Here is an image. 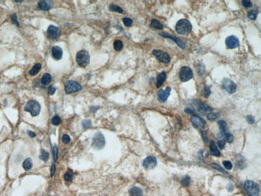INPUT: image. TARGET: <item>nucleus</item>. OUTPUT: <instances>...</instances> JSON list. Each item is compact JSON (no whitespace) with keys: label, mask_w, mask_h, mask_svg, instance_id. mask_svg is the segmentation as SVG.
Returning a JSON list of instances; mask_svg holds the SVG:
<instances>
[{"label":"nucleus","mask_w":261,"mask_h":196,"mask_svg":"<svg viewBox=\"0 0 261 196\" xmlns=\"http://www.w3.org/2000/svg\"><path fill=\"white\" fill-rule=\"evenodd\" d=\"M176 32H178V34L180 35H188L190 34L192 30V25L190 23L189 20H186V19H183L180 20L177 23L175 27Z\"/></svg>","instance_id":"obj_1"},{"label":"nucleus","mask_w":261,"mask_h":196,"mask_svg":"<svg viewBox=\"0 0 261 196\" xmlns=\"http://www.w3.org/2000/svg\"><path fill=\"white\" fill-rule=\"evenodd\" d=\"M24 110L31 113L32 117H36L39 114L41 110V106L35 100H30L24 107Z\"/></svg>","instance_id":"obj_2"},{"label":"nucleus","mask_w":261,"mask_h":196,"mask_svg":"<svg viewBox=\"0 0 261 196\" xmlns=\"http://www.w3.org/2000/svg\"><path fill=\"white\" fill-rule=\"evenodd\" d=\"M76 60L79 66L84 68V67H86L89 64L90 56H89V54H88V52H87V51H85V50H81V51L77 52Z\"/></svg>","instance_id":"obj_3"},{"label":"nucleus","mask_w":261,"mask_h":196,"mask_svg":"<svg viewBox=\"0 0 261 196\" xmlns=\"http://www.w3.org/2000/svg\"><path fill=\"white\" fill-rule=\"evenodd\" d=\"M244 186L249 195L257 196L259 194V186L255 182L247 180L244 182Z\"/></svg>","instance_id":"obj_4"},{"label":"nucleus","mask_w":261,"mask_h":196,"mask_svg":"<svg viewBox=\"0 0 261 196\" xmlns=\"http://www.w3.org/2000/svg\"><path fill=\"white\" fill-rule=\"evenodd\" d=\"M178 76L181 81L186 82L193 78V72L190 67L183 66L182 67L178 72Z\"/></svg>","instance_id":"obj_5"},{"label":"nucleus","mask_w":261,"mask_h":196,"mask_svg":"<svg viewBox=\"0 0 261 196\" xmlns=\"http://www.w3.org/2000/svg\"><path fill=\"white\" fill-rule=\"evenodd\" d=\"M105 145V139L104 135L100 132L97 133L93 138V142H92L93 147H94L97 150H101L102 148H104Z\"/></svg>","instance_id":"obj_6"},{"label":"nucleus","mask_w":261,"mask_h":196,"mask_svg":"<svg viewBox=\"0 0 261 196\" xmlns=\"http://www.w3.org/2000/svg\"><path fill=\"white\" fill-rule=\"evenodd\" d=\"M82 89V86L81 84H79L78 82L74 81H69L65 84V93L67 94H70V93H76V92H79Z\"/></svg>","instance_id":"obj_7"},{"label":"nucleus","mask_w":261,"mask_h":196,"mask_svg":"<svg viewBox=\"0 0 261 196\" xmlns=\"http://www.w3.org/2000/svg\"><path fill=\"white\" fill-rule=\"evenodd\" d=\"M153 55L159 61L164 64H168L170 61V57L166 52L161 51V50H154L153 51Z\"/></svg>","instance_id":"obj_8"},{"label":"nucleus","mask_w":261,"mask_h":196,"mask_svg":"<svg viewBox=\"0 0 261 196\" xmlns=\"http://www.w3.org/2000/svg\"><path fill=\"white\" fill-rule=\"evenodd\" d=\"M223 88H224L225 90L227 91L229 94H232L234 93L236 90V84L228 78H225L223 80L222 82Z\"/></svg>","instance_id":"obj_9"},{"label":"nucleus","mask_w":261,"mask_h":196,"mask_svg":"<svg viewBox=\"0 0 261 196\" xmlns=\"http://www.w3.org/2000/svg\"><path fill=\"white\" fill-rule=\"evenodd\" d=\"M47 34H48V36L49 39L55 40V39H58L60 35V29L58 27L51 25L48 28Z\"/></svg>","instance_id":"obj_10"},{"label":"nucleus","mask_w":261,"mask_h":196,"mask_svg":"<svg viewBox=\"0 0 261 196\" xmlns=\"http://www.w3.org/2000/svg\"><path fill=\"white\" fill-rule=\"evenodd\" d=\"M225 44L227 48L233 49L239 46V40L235 35H230L225 40Z\"/></svg>","instance_id":"obj_11"},{"label":"nucleus","mask_w":261,"mask_h":196,"mask_svg":"<svg viewBox=\"0 0 261 196\" xmlns=\"http://www.w3.org/2000/svg\"><path fill=\"white\" fill-rule=\"evenodd\" d=\"M157 163L158 162H157L156 158L149 156L143 161V167L146 170H152L154 169V167H156Z\"/></svg>","instance_id":"obj_12"},{"label":"nucleus","mask_w":261,"mask_h":196,"mask_svg":"<svg viewBox=\"0 0 261 196\" xmlns=\"http://www.w3.org/2000/svg\"><path fill=\"white\" fill-rule=\"evenodd\" d=\"M170 91L171 88L170 87H167L164 90L159 91L158 93V100L159 102H161V103L166 102L167 101V99H168L169 96L170 94Z\"/></svg>","instance_id":"obj_13"},{"label":"nucleus","mask_w":261,"mask_h":196,"mask_svg":"<svg viewBox=\"0 0 261 196\" xmlns=\"http://www.w3.org/2000/svg\"><path fill=\"white\" fill-rule=\"evenodd\" d=\"M190 121H191V122H192L193 125H195V127L198 128V129H203V128L205 127L206 125L205 121L203 120L202 118H200V117H198V116L197 115L192 116L191 118H190Z\"/></svg>","instance_id":"obj_14"},{"label":"nucleus","mask_w":261,"mask_h":196,"mask_svg":"<svg viewBox=\"0 0 261 196\" xmlns=\"http://www.w3.org/2000/svg\"><path fill=\"white\" fill-rule=\"evenodd\" d=\"M51 56L53 57L54 60H59L63 57V51L62 48L59 46H54L51 49Z\"/></svg>","instance_id":"obj_15"},{"label":"nucleus","mask_w":261,"mask_h":196,"mask_svg":"<svg viewBox=\"0 0 261 196\" xmlns=\"http://www.w3.org/2000/svg\"><path fill=\"white\" fill-rule=\"evenodd\" d=\"M160 35H161V36L163 37H166V38H169V39H171L172 40H173V41L175 42L176 44H178V46L180 47L181 48L183 49L185 48V44H183V42H182L180 39H178V38H176V37H174L173 35H172L167 34V33H161Z\"/></svg>","instance_id":"obj_16"},{"label":"nucleus","mask_w":261,"mask_h":196,"mask_svg":"<svg viewBox=\"0 0 261 196\" xmlns=\"http://www.w3.org/2000/svg\"><path fill=\"white\" fill-rule=\"evenodd\" d=\"M38 7L40 10L48 11L52 8V3L48 1H40L38 3Z\"/></svg>","instance_id":"obj_17"},{"label":"nucleus","mask_w":261,"mask_h":196,"mask_svg":"<svg viewBox=\"0 0 261 196\" xmlns=\"http://www.w3.org/2000/svg\"><path fill=\"white\" fill-rule=\"evenodd\" d=\"M166 79V72L165 71L161 72V73L158 74L157 76V88H160L164 84Z\"/></svg>","instance_id":"obj_18"},{"label":"nucleus","mask_w":261,"mask_h":196,"mask_svg":"<svg viewBox=\"0 0 261 196\" xmlns=\"http://www.w3.org/2000/svg\"><path fill=\"white\" fill-rule=\"evenodd\" d=\"M129 196H143V191L137 186H134L129 191Z\"/></svg>","instance_id":"obj_19"},{"label":"nucleus","mask_w":261,"mask_h":196,"mask_svg":"<svg viewBox=\"0 0 261 196\" xmlns=\"http://www.w3.org/2000/svg\"><path fill=\"white\" fill-rule=\"evenodd\" d=\"M197 108H198V110L201 113H203V114L207 113V111L211 110V109H210V107H208L206 104L203 103V102H199V103H198V105H197Z\"/></svg>","instance_id":"obj_20"},{"label":"nucleus","mask_w":261,"mask_h":196,"mask_svg":"<svg viewBox=\"0 0 261 196\" xmlns=\"http://www.w3.org/2000/svg\"><path fill=\"white\" fill-rule=\"evenodd\" d=\"M210 154L213 155V156H215V157H220V152L218 150L216 145L215 144V142H211L210 145Z\"/></svg>","instance_id":"obj_21"},{"label":"nucleus","mask_w":261,"mask_h":196,"mask_svg":"<svg viewBox=\"0 0 261 196\" xmlns=\"http://www.w3.org/2000/svg\"><path fill=\"white\" fill-rule=\"evenodd\" d=\"M220 133H221V135H222V136H223V137H226V138H227V141L229 142V143H232V142H233V135H232V133L229 132V130H227V129H225V130H221Z\"/></svg>","instance_id":"obj_22"},{"label":"nucleus","mask_w":261,"mask_h":196,"mask_svg":"<svg viewBox=\"0 0 261 196\" xmlns=\"http://www.w3.org/2000/svg\"><path fill=\"white\" fill-rule=\"evenodd\" d=\"M150 27L154 28V29L161 30L163 29V25L158 20H152L151 23H150Z\"/></svg>","instance_id":"obj_23"},{"label":"nucleus","mask_w":261,"mask_h":196,"mask_svg":"<svg viewBox=\"0 0 261 196\" xmlns=\"http://www.w3.org/2000/svg\"><path fill=\"white\" fill-rule=\"evenodd\" d=\"M51 75L49 73H45L41 79V83L42 84L44 85H47V84H49V83L51 82Z\"/></svg>","instance_id":"obj_24"},{"label":"nucleus","mask_w":261,"mask_h":196,"mask_svg":"<svg viewBox=\"0 0 261 196\" xmlns=\"http://www.w3.org/2000/svg\"><path fill=\"white\" fill-rule=\"evenodd\" d=\"M40 69H41V64H35L34 66H33V68L30 70L29 74L30 75H32V76H35L36 74L39 73V72L40 71Z\"/></svg>","instance_id":"obj_25"},{"label":"nucleus","mask_w":261,"mask_h":196,"mask_svg":"<svg viewBox=\"0 0 261 196\" xmlns=\"http://www.w3.org/2000/svg\"><path fill=\"white\" fill-rule=\"evenodd\" d=\"M23 167L25 170H30L32 167V161L31 158H27L23 163Z\"/></svg>","instance_id":"obj_26"},{"label":"nucleus","mask_w":261,"mask_h":196,"mask_svg":"<svg viewBox=\"0 0 261 196\" xmlns=\"http://www.w3.org/2000/svg\"><path fill=\"white\" fill-rule=\"evenodd\" d=\"M113 47L116 51H121L122 48H123V43H122L121 40H119V39H117L115 40L114 43H113Z\"/></svg>","instance_id":"obj_27"},{"label":"nucleus","mask_w":261,"mask_h":196,"mask_svg":"<svg viewBox=\"0 0 261 196\" xmlns=\"http://www.w3.org/2000/svg\"><path fill=\"white\" fill-rule=\"evenodd\" d=\"M64 179H65V181L67 182H71L72 181V179H73V177H74V174L73 172L71 170H69L68 171L64 174Z\"/></svg>","instance_id":"obj_28"},{"label":"nucleus","mask_w":261,"mask_h":196,"mask_svg":"<svg viewBox=\"0 0 261 196\" xmlns=\"http://www.w3.org/2000/svg\"><path fill=\"white\" fill-rule=\"evenodd\" d=\"M109 10L111 11H116V12H118V13H123V9H122L121 8H120L119 6L115 5V4H111V5H109Z\"/></svg>","instance_id":"obj_29"},{"label":"nucleus","mask_w":261,"mask_h":196,"mask_svg":"<svg viewBox=\"0 0 261 196\" xmlns=\"http://www.w3.org/2000/svg\"><path fill=\"white\" fill-rule=\"evenodd\" d=\"M257 15H258V11L257 10H252L251 11H248V13H247V16L251 20H256Z\"/></svg>","instance_id":"obj_30"},{"label":"nucleus","mask_w":261,"mask_h":196,"mask_svg":"<svg viewBox=\"0 0 261 196\" xmlns=\"http://www.w3.org/2000/svg\"><path fill=\"white\" fill-rule=\"evenodd\" d=\"M181 183L183 186H188L190 183V178L189 176L183 177V179H181Z\"/></svg>","instance_id":"obj_31"},{"label":"nucleus","mask_w":261,"mask_h":196,"mask_svg":"<svg viewBox=\"0 0 261 196\" xmlns=\"http://www.w3.org/2000/svg\"><path fill=\"white\" fill-rule=\"evenodd\" d=\"M39 158H40V159L43 160L44 162H47L49 158V154L47 152V151H45L44 150H43L41 151V154H40Z\"/></svg>","instance_id":"obj_32"},{"label":"nucleus","mask_w":261,"mask_h":196,"mask_svg":"<svg viewBox=\"0 0 261 196\" xmlns=\"http://www.w3.org/2000/svg\"><path fill=\"white\" fill-rule=\"evenodd\" d=\"M51 123L54 125H59L61 123V119L59 116H55L53 118L51 119Z\"/></svg>","instance_id":"obj_33"},{"label":"nucleus","mask_w":261,"mask_h":196,"mask_svg":"<svg viewBox=\"0 0 261 196\" xmlns=\"http://www.w3.org/2000/svg\"><path fill=\"white\" fill-rule=\"evenodd\" d=\"M219 116H220V114H219V113H212V112H211V113H208L207 117V119H209V120L214 121V120H215V119H217Z\"/></svg>","instance_id":"obj_34"},{"label":"nucleus","mask_w":261,"mask_h":196,"mask_svg":"<svg viewBox=\"0 0 261 196\" xmlns=\"http://www.w3.org/2000/svg\"><path fill=\"white\" fill-rule=\"evenodd\" d=\"M52 152H53L54 161L56 162L57 158H58V147H57V145H54L53 148H52Z\"/></svg>","instance_id":"obj_35"},{"label":"nucleus","mask_w":261,"mask_h":196,"mask_svg":"<svg viewBox=\"0 0 261 196\" xmlns=\"http://www.w3.org/2000/svg\"><path fill=\"white\" fill-rule=\"evenodd\" d=\"M123 23L125 27H131L133 24V20L129 18H124L123 19Z\"/></svg>","instance_id":"obj_36"},{"label":"nucleus","mask_w":261,"mask_h":196,"mask_svg":"<svg viewBox=\"0 0 261 196\" xmlns=\"http://www.w3.org/2000/svg\"><path fill=\"white\" fill-rule=\"evenodd\" d=\"M223 164L224 166V167L227 170H232L233 166H232V163L230 161H223Z\"/></svg>","instance_id":"obj_37"},{"label":"nucleus","mask_w":261,"mask_h":196,"mask_svg":"<svg viewBox=\"0 0 261 196\" xmlns=\"http://www.w3.org/2000/svg\"><path fill=\"white\" fill-rule=\"evenodd\" d=\"M218 124H219V125H220V130H225V129H227V123L225 122L224 121H223V120L219 121Z\"/></svg>","instance_id":"obj_38"},{"label":"nucleus","mask_w":261,"mask_h":196,"mask_svg":"<svg viewBox=\"0 0 261 196\" xmlns=\"http://www.w3.org/2000/svg\"><path fill=\"white\" fill-rule=\"evenodd\" d=\"M70 141H71V138H70V137H69V135L68 134L63 135V137H62V142H63L64 144H68V143L70 142Z\"/></svg>","instance_id":"obj_39"},{"label":"nucleus","mask_w":261,"mask_h":196,"mask_svg":"<svg viewBox=\"0 0 261 196\" xmlns=\"http://www.w3.org/2000/svg\"><path fill=\"white\" fill-rule=\"evenodd\" d=\"M82 125H83L84 129H88L92 125V122H91L90 120H84L82 123Z\"/></svg>","instance_id":"obj_40"},{"label":"nucleus","mask_w":261,"mask_h":196,"mask_svg":"<svg viewBox=\"0 0 261 196\" xmlns=\"http://www.w3.org/2000/svg\"><path fill=\"white\" fill-rule=\"evenodd\" d=\"M211 167H212L213 168H214V169L216 170H218V171L223 172V173L224 172V170H223V169L222 167H220V166H219V165H218V164H215V163H212V164H211Z\"/></svg>","instance_id":"obj_41"},{"label":"nucleus","mask_w":261,"mask_h":196,"mask_svg":"<svg viewBox=\"0 0 261 196\" xmlns=\"http://www.w3.org/2000/svg\"><path fill=\"white\" fill-rule=\"evenodd\" d=\"M11 21H12L13 23H15V24H16L17 26H19V22H18L17 20V16H16L15 14H13V15L11 16Z\"/></svg>","instance_id":"obj_42"},{"label":"nucleus","mask_w":261,"mask_h":196,"mask_svg":"<svg viewBox=\"0 0 261 196\" xmlns=\"http://www.w3.org/2000/svg\"><path fill=\"white\" fill-rule=\"evenodd\" d=\"M210 87L207 85L205 86V94H204V96L205 97H208L210 95Z\"/></svg>","instance_id":"obj_43"},{"label":"nucleus","mask_w":261,"mask_h":196,"mask_svg":"<svg viewBox=\"0 0 261 196\" xmlns=\"http://www.w3.org/2000/svg\"><path fill=\"white\" fill-rule=\"evenodd\" d=\"M242 3H243V5H244L245 8H251V6H252V3H251V2H250V1H245V0H244V1H242Z\"/></svg>","instance_id":"obj_44"},{"label":"nucleus","mask_w":261,"mask_h":196,"mask_svg":"<svg viewBox=\"0 0 261 196\" xmlns=\"http://www.w3.org/2000/svg\"><path fill=\"white\" fill-rule=\"evenodd\" d=\"M247 122H248L249 124H253V123L255 122V118H254V117H252V116L248 115L247 117Z\"/></svg>","instance_id":"obj_45"},{"label":"nucleus","mask_w":261,"mask_h":196,"mask_svg":"<svg viewBox=\"0 0 261 196\" xmlns=\"http://www.w3.org/2000/svg\"><path fill=\"white\" fill-rule=\"evenodd\" d=\"M56 87H54V86H50L48 89V93L50 94V95H53L54 93H55V92H56Z\"/></svg>","instance_id":"obj_46"},{"label":"nucleus","mask_w":261,"mask_h":196,"mask_svg":"<svg viewBox=\"0 0 261 196\" xmlns=\"http://www.w3.org/2000/svg\"><path fill=\"white\" fill-rule=\"evenodd\" d=\"M218 144H219V146H220V149L223 150L225 146V141L224 140H220L219 142H218Z\"/></svg>","instance_id":"obj_47"},{"label":"nucleus","mask_w":261,"mask_h":196,"mask_svg":"<svg viewBox=\"0 0 261 196\" xmlns=\"http://www.w3.org/2000/svg\"><path fill=\"white\" fill-rule=\"evenodd\" d=\"M55 172H56V166L55 165H52L51 166V176H53L54 174H55Z\"/></svg>","instance_id":"obj_48"},{"label":"nucleus","mask_w":261,"mask_h":196,"mask_svg":"<svg viewBox=\"0 0 261 196\" xmlns=\"http://www.w3.org/2000/svg\"><path fill=\"white\" fill-rule=\"evenodd\" d=\"M202 133H203V140H204V142H207V134L205 133V132L204 131H202Z\"/></svg>","instance_id":"obj_49"},{"label":"nucleus","mask_w":261,"mask_h":196,"mask_svg":"<svg viewBox=\"0 0 261 196\" xmlns=\"http://www.w3.org/2000/svg\"><path fill=\"white\" fill-rule=\"evenodd\" d=\"M27 134L29 135L30 137H34L35 136V133L32 132V131H27Z\"/></svg>","instance_id":"obj_50"},{"label":"nucleus","mask_w":261,"mask_h":196,"mask_svg":"<svg viewBox=\"0 0 261 196\" xmlns=\"http://www.w3.org/2000/svg\"><path fill=\"white\" fill-rule=\"evenodd\" d=\"M249 196H251V195H249Z\"/></svg>","instance_id":"obj_51"}]
</instances>
